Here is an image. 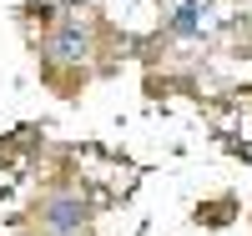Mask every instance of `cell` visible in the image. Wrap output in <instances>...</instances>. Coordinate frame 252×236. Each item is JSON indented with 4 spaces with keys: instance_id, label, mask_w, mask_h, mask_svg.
<instances>
[{
    "instance_id": "1",
    "label": "cell",
    "mask_w": 252,
    "mask_h": 236,
    "mask_svg": "<svg viewBox=\"0 0 252 236\" xmlns=\"http://www.w3.org/2000/svg\"><path fill=\"white\" fill-rule=\"evenodd\" d=\"M51 46H56V55H61V60H86V51H91V35L81 30V26H61Z\"/></svg>"
},
{
    "instance_id": "2",
    "label": "cell",
    "mask_w": 252,
    "mask_h": 236,
    "mask_svg": "<svg viewBox=\"0 0 252 236\" xmlns=\"http://www.w3.org/2000/svg\"><path fill=\"white\" fill-rule=\"evenodd\" d=\"M46 221H51L56 231H81V221H86V206L71 201V196H61V201L46 206Z\"/></svg>"
},
{
    "instance_id": "3",
    "label": "cell",
    "mask_w": 252,
    "mask_h": 236,
    "mask_svg": "<svg viewBox=\"0 0 252 236\" xmlns=\"http://www.w3.org/2000/svg\"><path fill=\"white\" fill-rule=\"evenodd\" d=\"M172 30L177 35H197L202 30V0H182L177 15H172Z\"/></svg>"
},
{
    "instance_id": "4",
    "label": "cell",
    "mask_w": 252,
    "mask_h": 236,
    "mask_svg": "<svg viewBox=\"0 0 252 236\" xmlns=\"http://www.w3.org/2000/svg\"><path fill=\"white\" fill-rule=\"evenodd\" d=\"M242 30H247V35H252V15H242Z\"/></svg>"
}]
</instances>
